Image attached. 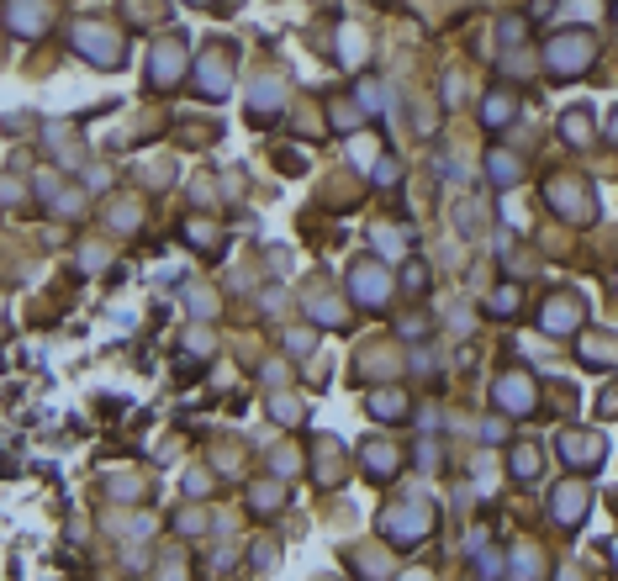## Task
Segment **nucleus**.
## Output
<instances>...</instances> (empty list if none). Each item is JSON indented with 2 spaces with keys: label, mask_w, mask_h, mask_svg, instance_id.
<instances>
[{
  "label": "nucleus",
  "mask_w": 618,
  "mask_h": 581,
  "mask_svg": "<svg viewBox=\"0 0 618 581\" xmlns=\"http://www.w3.org/2000/svg\"><path fill=\"white\" fill-rule=\"evenodd\" d=\"M512 476H518V481H534V476H539V450H534V444H518V450H512Z\"/></svg>",
  "instance_id": "obj_19"
},
{
  "label": "nucleus",
  "mask_w": 618,
  "mask_h": 581,
  "mask_svg": "<svg viewBox=\"0 0 618 581\" xmlns=\"http://www.w3.org/2000/svg\"><path fill=\"white\" fill-rule=\"evenodd\" d=\"M360 455H365V470H370L376 481H386V476L396 470V460H402V455H396L392 444H381V439H370V444H365Z\"/></svg>",
  "instance_id": "obj_13"
},
{
  "label": "nucleus",
  "mask_w": 618,
  "mask_h": 581,
  "mask_svg": "<svg viewBox=\"0 0 618 581\" xmlns=\"http://www.w3.org/2000/svg\"><path fill=\"white\" fill-rule=\"evenodd\" d=\"M423 281H428V270H423V265H407V270H402V286H407V290H423Z\"/></svg>",
  "instance_id": "obj_26"
},
{
  "label": "nucleus",
  "mask_w": 618,
  "mask_h": 581,
  "mask_svg": "<svg viewBox=\"0 0 618 581\" xmlns=\"http://www.w3.org/2000/svg\"><path fill=\"white\" fill-rule=\"evenodd\" d=\"M561 455L576 465V470H592V465H603L608 444H603V434H581V428H571V434H561Z\"/></svg>",
  "instance_id": "obj_4"
},
{
  "label": "nucleus",
  "mask_w": 618,
  "mask_h": 581,
  "mask_svg": "<svg viewBox=\"0 0 618 581\" xmlns=\"http://www.w3.org/2000/svg\"><path fill=\"white\" fill-rule=\"evenodd\" d=\"M275 470H281V476H291V470H296V455H285V450H281V455H275Z\"/></svg>",
  "instance_id": "obj_34"
},
{
  "label": "nucleus",
  "mask_w": 618,
  "mask_h": 581,
  "mask_svg": "<svg viewBox=\"0 0 618 581\" xmlns=\"http://www.w3.org/2000/svg\"><path fill=\"white\" fill-rule=\"evenodd\" d=\"M597 407H608V412H618V392H608V397H603V402Z\"/></svg>",
  "instance_id": "obj_35"
},
{
  "label": "nucleus",
  "mask_w": 618,
  "mask_h": 581,
  "mask_svg": "<svg viewBox=\"0 0 618 581\" xmlns=\"http://www.w3.org/2000/svg\"><path fill=\"white\" fill-rule=\"evenodd\" d=\"M185 232H190V238H196V243H201V248H207V243H217V232L207 228V223H201V217H190V223H185ZM207 254H212V248H207Z\"/></svg>",
  "instance_id": "obj_24"
},
{
  "label": "nucleus",
  "mask_w": 618,
  "mask_h": 581,
  "mask_svg": "<svg viewBox=\"0 0 618 581\" xmlns=\"http://www.w3.org/2000/svg\"><path fill=\"white\" fill-rule=\"evenodd\" d=\"M5 21H11L21 38H38V32L48 27V5H43V0H11V5H5Z\"/></svg>",
  "instance_id": "obj_9"
},
{
  "label": "nucleus",
  "mask_w": 618,
  "mask_h": 581,
  "mask_svg": "<svg viewBox=\"0 0 618 581\" xmlns=\"http://www.w3.org/2000/svg\"><path fill=\"white\" fill-rule=\"evenodd\" d=\"M550 201H555V212H565L571 223H587V217H592V196H587L581 180H550Z\"/></svg>",
  "instance_id": "obj_7"
},
{
  "label": "nucleus",
  "mask_w": 618,
  "mask_h": 581,
  "mask_svg": "<svg viewBox=\"0 0 618 581\" xmlns=\"http://www.w3.org/2000/svg\"><path fill=\"white\" fill-rule=\"evenodd\" d=\"M565 143H576V148H581V143H592V116L581 112V106H576V112H565Z\"/></svg>",
  "instance_id": "obj_18"
},
{
  "label": "nucleus",
  "mask_w": 618,
  "mask_h": 581,
  "mask_svg": "<svg viewBox=\"0 0 618 581\" xmlns=\"http://www.w3.org/2000/svg\"><path fill=\"white\" fill-rule=\"evenodd\" d=\"M275 417H281V423H296V402H291V397H275Z\"/></svg>",
  "instance_id": "obj_32"
},
{
  "label": "nucleus",
  "mask_w": 618,
  "mask_h": 581,
  "mask_svg": "<svg viewBox=\"0 0 618 581\" xmlns=\"http://www.w3.org/2000/svg\"><path fill=\"white\" fill-rule=\"evenodd\" d=\"M592 58H597V38H592L587 27H576V32H561V38L550 43L545 63H550L555 74H581V69H587Z\"/></svg>",
  "instance_id": "obj_1"
},
{
  "label": "nucleus",
  "mask_w": 618,
  "mask_h": 581,
  "mask_svg": "<svg viewBox=\"0 0 618 581\" xmlns=\"http://www.w3.org/2000/svg\"><path fill=\"white\" fill-rule=\"evenodd\" d=\"M487 174H492L497 185H512V180L523 174V164H518L512 154H503V148H492V154H487Z\"/></svg>",
  "instance_id": "obj_15"
},
{
  "label": "nucleus",
  "mask_w": 618,
  "mask_h": 581,
  "mask_svg": "<svg viewBox=\"0 0 618 581\" xmlns=\"http://www.w3.org/2000/svg\"><path fill=\"white\" fill-rule=\"evenodd\" d=\"M365 54H370V43H365V32H354V27H343V32H338V58H343V63H365Z\"/></svg>",
  "instance_id": "obj_16"
},
{
  "label": "nucleus",
  "mask_w": 618,
  "mask_h": 581,
  "mask_svg": "<svg viewBox=\"0 0 618 581\" xmlns=\"http://www.w3.org/2000/svg\"><path fill=\"white\" fill-rule=\"evenodd\" d=\"M555 518H561L565 528H576V523L587 518V492H581L576 481H571V486H561V492H555Z\"/></svg>",
  "instance_id": "obj_12"
},
{
  "label": "nucleus",
  "mask_w": 618,
  "mask_h": 581,
  "mask_svg": "<svg viewBox=\"0 0 618 581\" xmlns=\"http://www.w3.org/2000/svg\"><path fill=\"white\" fill-rule=\"evenodd\" d=\"M207 349H212V339H207V333L196 328V333H190V354H207Z\"/></svg>",
  "instance_id": "obj_33"
},
{
  "label": "nucleus",
  "mask_w": 618,
  "mask_h": 581,
  "mask_svg": "<svg viewBox=\"0 0 618 581\" xmlns=\"http://www.w3.org/2000/svg\"><path fill=\"white\" fill-rule=\"evenodd\" d=\"M512 301H518V290L503 286V296H492V312H512Z\"/></svg>",
  "instance_id": "obj_31"
},
{
  "label": "nucleus",
  "mask_w": 618,
  "mask_h": 581,
  "mask_svg": "<svg viewBox=\"0 0 618 581\" xmlns=\"http://www.w3.org/2000/svg\"><path fill=\"white\" fill-rule=\"evenodd\" d=\"M58 217H80V190H63V196H58Z\"/></svg>",
  "instance_id": "obj_28"
},
{
  "label": "nucleus",
  "mask_w": 618,
  "mask_h": 581,
  "mask_svg": "<svg viewBox=\"0 0 618 581\" xmlns=\"http://www.w3.org/2000/svg\"><path fill=\"white\" fill-rule=\"evenodd\" d=\"M507 116H512V101H507V96H492V101H487V127L497 132V127H507Z\"/></svg>",
  "instance_id": "obj_22"
},
{
  "label": "nucleus",
  "mask_w": 618,
  "mask_h": 581,
  "mask_svg": "<svg viewBox=\"0 0 618 581\" xmlns=\"http://www.w3.org/2000/svg\"><path fill=\"white\" fill-rule=\"evenodd\" d=\"M381 101H386V90H381L376 80H365V85H360V106H381Z\"/></svg>",
  "instance_id": "obj_25"
},
{
  "label": "nucleus",
  "mask_w": 618,
  "mask_h": 581,
  "mask_svg": "<svg viewBox=\"0 0 618 581\" xmlns=\"http://www.w3.org/2000/svg\"><path fill=\"white\" fill-rule=\"evenodd\" d=\"M423 528H428V513H423V508H392V513L381 518V534L392 539L396 550H412V544L423 539Z\"/></svg>",
  "instance_id": "obj_3"
},
{
  "label": "nucleus",
  "mask_w": 618,
  "mask_h": 581,
  "mask_svg": "<svg viewBox=\"0 0 618 581\" xmlns=\"http://www.w3.org/2000/svg\"><path fill=\"white\" fill-rule=\"evenodd\" d=\"M249 502H254V513H275V508H281V486H275V481H254V486H249Z\"/></svg>",
  "instance_id": "obj_17"
},
{
  "label": "nucleus",
  "mask_w": 618,
  "mask_h": 581,
  "mask_svg": "<svg viewBox=\"0 0 618 581\" xmlns=\"http://www.w3.org/2000/svg\"><path fill=\"white\" fill-rule=\"evenodd\" d=\"M608 138H618V112H614V127H608Z\"/></svg>",
  "instance_id": "obj_37"
},
{
  "label": "nucleus",
  "mask_w": 618,
  "mask_h": 581,
  "mask_svg": "<svg viewBox=\"0 0 618 581\" xmlns=\"http://www.w3.org/2000/svg\"><path fill=\"white\" fill-rule=\"evenodd\" d=\"M249 106H254V116L275 112V106H281V85H275V80H265V85H254V101H249Z\"/></svg>",
  "instance_id": "obj_20"
},
{
  "label": "nucleus",
  "mask_w": 618,
  "mask_h": 581,
  "mask_svg": "<svg viewBox=\"0 0 618 581\" xmlns=\"http://www.w3.org/2000/svg\"><path fill=\"white\" fill-rule=\"evenodd\" d=\"M74 54L90 58V63H101V69H116L122 63V38H116L112 27H101V21H80L74 27Z\"/></svg>",
  "instance_id": "obj_2"
},
{
  "label": "nucleus",
  "mask_w": 618,
  "mask_h": 581,
  "mask_svg": "<svg viewBox=\"0 0 618 581\" xmlns=\"http://www.w3.org/2000/svg\"><path fill=\"white\" fill-rule=\"evenodd\" d=\"M376 180H381V185H392V180H402V164H396V159H381V170H376Z\"/></svg>",
  "instance_id": "obj_29"
},
{
  "label": "nucleus",
  "mask_w": 618,
  "mask_h": 581,
  "mask_svg": "<svg viewBox=\"0 0 618 581\" xmlns=\"http://www.w3.org/2000/svg\"><path fill=\"white\" fill-rule=\"evenodd\" d=\"M402 581H428V577H423V571H412V577H402Z\"/></svg>",
  "instance_id": "obj_36"
},
{
  "label": "nucleus",
  "mask_w": 618,
  "mask_h": 581,
  "mask_svg": "<svg viewBox=\"0 0 618 581\" xmlns=\"http://www.w3.org/2000/svg\"><path fill=\"white\" fill-rule=\"evenodd\" d=\"M334 122H338V127H349V132H354V127H360L365 116H360V106H349V101H334Z\"/></svg>",
  "instance_id": "obj_23"
},
{
  "label": "nucleus",
  "mask_w": 618,
  "mask_h": 581,
  "mask_svg": "<svg viewBox=\"0 0 618 581\" xmlns=\"http://www.w3.org/2000/svg\"><path fill=\"white\" fill-rule=\"evenodd\" d=\"M349 286H354V301H360V307H381L386 290H392V275H386L381 265H354V270H349Z\"/></svg>",
  "instance_id": "obj_5"
},
{
  "label": "nucleus",
  "mask_w": 618,
  "mask_h": 581,
  "mask_svg": "<svg viewBox=\"0 0 618 581\" xmlns=\"http://www.w3.org/2000/svg\"><path fill=\"white\" fill-rule=\"evenodd\" d=\"M418 465H423V470H439V444L423 439V444H418Z\"/></svg>",
  "instance_id": "obj_27"
},
{
  "label": "nucleus",
  "mask_w": 618,
  "mask_h": 581,
  "mask_svg": "<svg viewBox=\"0 0 618 581\" xmlns=\"http://www.w3.org/2000/svg\"><path fill=\"white\" fill-rule=\"evenodd\" d=\"M370 238H376V248H381V254H392V259L402 254V248H407V232H402V228H386V223L370 232Z\"/></svg>",
  "instance_id": "obj_21"
},
{
  "label": "nucleus",
  "mask_w": 618,
  "mask_h": 581,
  "mask_svg": "<svg viewBox=\"0 0 618 581\" xmlns=\"http://www.w3.org/2000/svg\"><path fill=\"white\" fill-rule=\"evenodd\" d=\"M534 402H539V392H534V375H523V370H512V375H503L497 381V407L503 412H534Z\"/></svg>",
  "instance_id": "obj_6"
},
{
  "label": "nucleus",
  "mask_w": 618,
  "mask_h": 581,
  "mask_svg": "<svg viewBox=\"0 0 618 581\" xmlns=\"http://www.w3.org/2000/svg\"><path fill=\"white\" fill-rule=\"evenodd\" d=\"M497 32H503V43H523V21H512V16H507Z\"/></svg>",
  "instance_id": "obj_30"
},
{
  "label": "nucleus",
  "mask_w": 618,
  "mask_h": 581,
  "mask_svg": "<svg viewBox=\"0 0 618 581\" xmlns=\"http://www.w3.org/2000/svg\"><path fill=\"white\" fill-rule=\"evenodd\" d=\"M370 412H376L381 423H402V417H407V397H402V392H376V397H370Z\"/></svg>",
  "instance_id": "obj_14"
},
{
  "label": "nucleus",
  "mask_w": 618,
  "mask_h": 581,
  "mask_svg": "<svg viewBox=\"0 0 618 581\" xmlns=\"http://www.w3.org/2000/svg\"><path fill=\"white\" fill-rule=\"evenodd\" d=\"M180 69H185V38H165L154 48V85H174Z\"/></svg>",
  "instance_id": "obj_10"
},
{
  "label": "nucleus",
  "mask_w": 618,
  "mask_h": 581,
  "mask_svg": "<svg viewBox=\"0 0 618 581\" xmlns=\"http://www.w3.org/2000/svg\"><path fill=\"white\" fill-rule=\"evenodd\" d=\"M581 317H587V307H581L576 296H555V301L545 307V333H571Z\"/></svg>",
  "instance_id": "obj_11"
},
{
  "label": "nucleus",
  "mask_w": 618,
  "mask_h": 581,
  "mask_svg": "<svg viewBox=\"0 0 618 581\" xmlns=\"http://www.w3.org/2000/svg\"><path fill=\"white\" fill-rule=\"evenodd\" d=\"M227 85H233V58L227 54H207L201 58V69H196V90H201L207 101H217V96H227Z\"/></svg>",
  "instance_id": "obj_8"
}]
</instances>
